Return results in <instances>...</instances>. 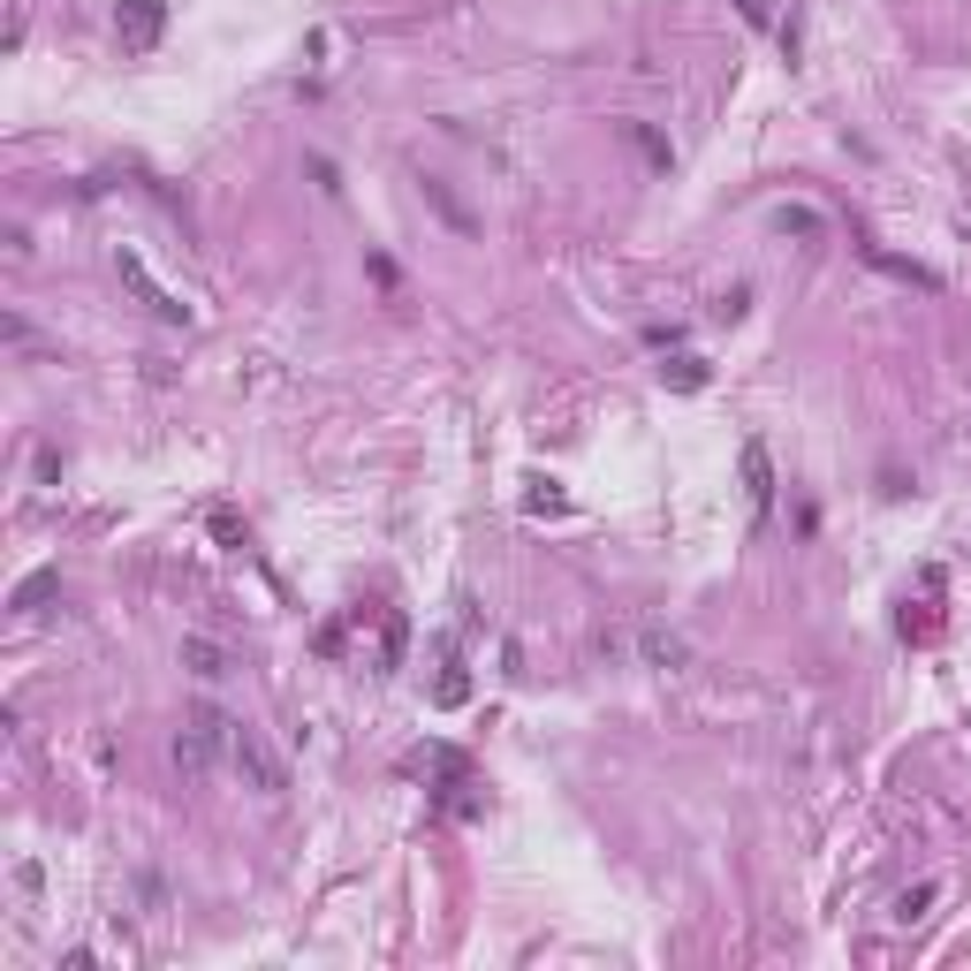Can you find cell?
<instances>
[{
    "label": "cell",
    "instance_id": "obj_1",
    "mask_svg": "<svg viewBox=\"0 0 971 971\" xmlns=\"http://www.w3.org/2000/svg\"><path fill=\"white\" fill-rule=\"evenodd\" d=\"M228 736H236V714H220L213 698H197V706L182 714V729H175V759H182V775H213V767H228Z\"/></svg>",
    "mask_w": 971,
    "mask_h": 971
},
{
    "label": "cell",
    "instance_id": "obj_2",
    "mask_svg": "<svg viewBox=\"0 0 971 971\" xmlns=\"http://www.w3.org/2000/svg\"><path fill=\"white\" fill-rule=\"evenodd\" d=\"M228 775L243 782V790H259V798H281L289 790V767H281V752L251 729V721H236V736H228Z\"/></svg>",
    "mask_w": 971,
    "mask_h": 971
},
{
    "label": "cell",
    "instance_id": "obj_3",
    "mask_svg": "<svg viewBox=\"0 0 971 971\" xmlns=\"http://www.w3.org/2000/svg\"><path fill=\"white\" fill-rule=\"evenodd\" d=\"M115 274H122V281H130V289H137V297H145V304H153L167 326H190V320H197V312H190L175 289H160V281L145 274V259H137V251H115Z\"/></svg>",
    "mask_w": 971,
    "mask_h": 971
},
{
    "label": "cell",
    "instance_id": "obj_4",
    "mask_svg": "<svg viewBox=\"0 0 971 971\" xmlns=\"http://www.w3.org/2000/svg\"><path fill=\"white\" fill-rule=\"evenodd\" d=\"M115 31H122L130 53H153L160 31H167V0H122V8H115Z\"/></svg>",
    "mask_w": 971,
    "mask_h": 971
},
{
    "label": "cell",
    "instance_id": "obj_5",
    "mask_svg": "<svg viewBox=\"0 0 971 971\" xmlns=\"http://www.w3.org/2000/svg\"><path fill=\"white\" fill-rule=\"evenodd\" d=\"M744 501H752V524H767L775 516V456H767V441H744Z\"/></svg>",
    "mask_w": 971,
    "mask_h": 971
},
{
    "label": "cell",
    "instance_id": "obj_6",
    "mask_svg": "<svg viewBox=\"0 0 971 971\" xmlns=\"http://www.w3.org/2000/svg\"><path fill=\"white\" fill-rule=\"evenodd\" d=\"M631 652H638L646 668H683V660H691V646H683L675 631H660V623H638V631H631Z\"/></svg>",
    "mask_w": 971,
    "mask_h": 971
},
{
    "label": "cell",
    "instance_id": "obj_7",
    "mask_svg": "<svg viewBox=\"0 0 971 971\" xmlns=\"http://www.w3.org/2000/svg\"><path fill=\"white\" fill-rule=\"evenodd\" d=\"M182 668L205 675V683H220V675H228V652L213 646V638H182Z\"/></svg>",
    "mask_w": 971,
    "mask_h": 971
},
{
    "label": "cell",
    "instance_id": "obj_8",
    "mask_svg": "<svg viewBox=\"0 0 971 971\" xmlns=\"http://www.w3.org/2000/svg\"><path fill=\"white\" fill-rule=\"evenodd\" d=\"M880 274H896V281H911V289H942V274H926V266H911V259H888V251H865Z\"/></svg>",
    "mask_w": 971,
    "mask_h": 971
},
{
    "label": "cell",
    "instance_id": "obj_9",
    "mask_svg": "<svg viewBox=\"0 0 971 971\" xmlns=\"http://www.w3.org/2000/svg\"><path fill=\"white\" fill-rule=\"evenodd\" d=\"M775 228H782V236H805V243H819V228H827V220H819L812 205H782V213H775Z\"/></svg>",
    "mask_w": 971,
    "mask_h": 971
},
{
    "label": "cell",
    "instance_id": "obj_10",
    "mask_svg": "<svg viewBox=\"0 0 971 971\" xmlns=\"http://www.w3.org/2000/svg\"><path fill=\"white\" fill-rule=\"evenodd\" d=\"M464 698H471V675H464V660H448L433 683V706H464Z\"/></svg>",
    "mask_w": 971,
    "mask_h": 971
},
{
    "label": "cell",
    "instance_id": "obj_11",
    "mask_svg": "<svg viewBox=\"0 0 971 971\" xmlns=\"http://www.w3.org/2000/svg\"><path fill=\"white\" fill-rule=\"evenodd\" d=\"M660 380L683 387V395H698V387H706V364H698V357H675V364H660Z\"/></svg>",
    "mask_w": 971,
    "mask_h": 971
},
{
    "label": "cell",
    "instance_id": "obj_12",
    "mask_svg": "<svg viewBox=\"0 0 971 971\" xmlns=\"http://www.w3.org/2000/svg\"><path fill=\"white\" fill-rule=\"evenodd\" d=\"M631 145H638V153H646V160L660 167V175L675 167V153H668V137H660V130H646V122H631Z\"/></svg>",
    "mask_w": 971,
    "mask_h": 971
},
{
    "label": "cell",
    "instance_id": "obj_13",
    "mask_svg": "<svg viewBox=\"0 0 971 971\" xmlns=\"http://www.w3.org/2000/svg\"><path fill=\"white\" fill-rule=\"evenodd\" d=\"M934 896H942V888H934V880H919L911 896H896V919H903V926H911V919H926V903H934Z\"/></svg>",
    "mask_w": 971,
    "mask_h": 971
},
{
    "label": "cell",
    "instance_id": "obj_14",
    "mask_svg": "<svg viewBox=\"0 0 971 971\" xmlns=\"http://www.w3.org/2000/svg\"><path fill=\"white\" fill-rule=\"evenodd\" d=\"M425 197H433V205H441V213H448V220H456V228H471V213H464V205H456V197H448V190H441V182H425Z\"/></svg>",
    "mask_w": 971,
    "mask_h": 971
},
{
    "label": "cell",
    "instance_id": "obj_15",
    "mask_svg": "<svg viewBox=\"0 0 971 971\" xmlns=\"http://www.w3.org/2000/svg\"><path fill=\"white\" fill-rule=\"evenodd\" d=\"M46 592H53V570H38V577H31V585H23V592H15V608H38V600H46Z\"/></svg>",
    "mask_w": 971,
    "mask_h": 971
},
{
    "label": "cell",
    "instance_id": "obj_16",
    "mask_svg": "<svg viewBox=\"0 0 971 971\" xmlns=\"http://www.w3.org/2000/svg\"><path fill=\"white\" fill-rule=\"evenodd\" d=\"M736 15H744V23H759V31H782V23H775V8H767V0H736Z\"/></svg>",
    "mask_w": 971,
    "mask_h": 971
},
{
    "label": "cell",
    "instance_id": "obj_17",
    "mask_svg": "<svg viewBox=\"0 0 971 971\" xmlns=\"http://www.w3.org/2000/svg\"><path fill=\"white\" fill-rule=\"evenodd\" d=\"M744 304H752V289H729V297L714 304V320H744Z\"/></svg>",
    "mask_w": 971,
    "mask_h": 971
}]
</instances>
